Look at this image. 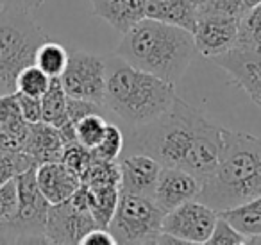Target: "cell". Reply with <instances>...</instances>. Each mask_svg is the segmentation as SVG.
Segmentation results:
<instances>
[{"mask_svg": "<svg viewBox=\"0 0 261 245\" xmlns=\"http://www.w3.org/2000/svg\"><path fill=\"white\" fill-rule=\"evenodd\" d=\"M48 40L31 11L8 6L0 13V95L16 93L18 74L34 65L36 51Z\"/></svg>", "mask_w": 261, "mask_h": 245, "instance_id": "cell-5", "label": "cell"}, {"mask_svg": "<svg viewBox=\"0 0 261 245\" xmlns=\"http://www.w3.org/2000/svg\"><path fill=\"white\" fill-rule=\"evenodd\" d=\"M81 245H116V240L108 227H95L84 234Z\"/></svg>", "mask_w": 261, "mask_h": 245, "instance_id": "cell-35", "label": "cell"}, {"mask_svg": "<svg viewBox=\"0 0 261 245\" xmlns=\"http://www.w3.org/2000/svg\"><path fill=\"white\" fill-rule=\"evenodd\" d=\"M93 113H100L106 115V109L102 104H97L93 101H86V99H75V97H68V118L73 124L79 122L81 118L88 115H93Z\"/></svg>", "mask_w": 261, "mask_h": 245, "instance_id": "cell-32", "label": "cell"}, {"mask_svg": "<svg viewBox=\"0 0 261 245\" xmlns=\"http://www.w3.org/2000/svg\"><path fill=\"white\" fill-rule=\"evenodd\" d=\"M200 11H217V13H224V15L242 18L249 9L245 6V0H211L210 4L200 9Z\"/></svg>", "mask_w": 261, "mask_h": 245, "instance_id": "cell-34", "label": "cell"}, {"mask_svg": "<svg viewBox=\"0 0 261 245\" xmlns=\"http://www.w3.org/2000/svg\"><path fill=\"white\" fill-rule=\"evenodd\" d=\"M6 8H8V4H6V0H0V13L4 11Z\"/></svg>", "mask_w": 261, "mask_h": 245, "instance_id": "cell-40", "label": "cell"}, {"mask_svg": "<svg viewBox=\"0 0 261 245\" xmlns=\"http://www.w3.org/2000/svg\"><path fill=\"white\" fill-rule=\"evenodd\" d=\"M88 209L98 227H108L116 211L120 199V186L113 184H86Z\"/></svg>", "mask_w": 261, "mask_h": 245, "instance_id": "cell-20", "label": "cell"}, {"mask_svg": "<svg viewBox=\"0 0 261 245\" xmlns=\"http://www.w3.org/2000/svg\"><path fill=\"white\" fill-rule=\"evenodd\" d=\"M36 183L48 204L65 202L81 186V177L68 170L61 161L41 163L36 168Z\"/></svg>", "mask_w": 261, "mask_h": 245, "instance_id": "cell-15", "label": "cell"}, {"mask_svg": "<svg viewBox=\"0 0 261 245\" xmlns=\"http://www.w3.org/2000/svg\"><path fill=\"white\" fill-rule=\"evenodd\" d=\"M120 168V191L147 195L154 199L156 184L161 174V165L143 152L123 151L118 158Z\"/></svg>", "mask_w": 261, "mask_h": 245, "instance_id": "cell-13", "label": "cell"}, {"mask_svg": "<svg viewBox=\"0 0 261 245\" xmlns=\"http://www.w3.org/2000/svg\"><path fill=\"white\" fill-rule=\"evenodd\" d=\"M0 243H11L8 231H6V227L2 226V224H0Z\"/></svg>", "mask_w": 261, "mask_h": 245, "instance_id": "cell-37", "label": "cell"}, {"mask_svg": "<svg viewBox=\"0 0 261 245\" xmlns=\"http://www.w3.org/2000/svg\"><path fill=\"white\" fill-rule=\"evenodd\" d=\"M81 183L84 184H113L120 186V168L118 159L116 161H106V159L93 158L91 165L81 177Z\"/></svg>", "mask_w": 261, "mask_h": 245, "instance_id": "cell-26", "label": "cell"}, {"mask_svg": "<svg viewBox=\"0 0 261 245\" xmlns=\"http://www.w3.org/2000/svg\"><path fill=\"white\" fill-rule=\"evenodd\" d=\"M29 168H38L34 159L23 151L18 152H0V184L15 179L18 174Z\"/></svg>", "mask_w": 261, "mask_h": 245, "instance_id": "cell-28", "label": "cell"}, {"mask_svg": "<svg viewBox=\"0 0 261 245\" xmlns=\"http://www.w3.org/2000/svg\"><path fill=\"white\" fill-rule=\"evenodd\" d=\"M210 61L220 66L261 109V51L234 47Z\"/></svg>", "mask_w": 261, "mask_h": 245, "instance_id": "cell-12", "label": "cell"}, {"mask_svg": "<svg viewBox=\"0 0 261 245\" xmlns=\"http://www.w3.org/2000/svg\"><path fill=\"white\" fill-rule=\"evenodd\" d=\"M18 97V106L22 116L27 124H36L43 120V109H41V99L40 97H31V95H23L16 91Z\"/></svg>", "mask_w": 261, "mask_h": 245, "instance_id": "cell-33", "label": "cell"}, {"mask_svg": "<svg viewBox=\"0 0 261 245\" xmlns=\"http://www.w3.org/2000/svg\"><path fill=\"white\" fill-rule=\"evenodd\" d=\"M202 179L177 166H163L154 191V201L165 213L199 197Z\"/></svg>", "mask_w": 261, "mask_h": 245, "instance_id": "cell-14", "label": "cell"}, {"mask_svg": "<svg viewBox=\"0 0 261 245\" xmlns=\"http://www.w3.org/2000/svg\"><path fill=\"white\" fill-rule=\"evenodd\" d=\"M190 2H192V4L195 6V8L200 11V9H202V8H206V6L210 4L211 0H190Z\"/></svg>", "mask_w": 261, "mask_h": 245, "instance_id": "cell-38", "label": "cell"}, {"mask_svg": "<svg viewBox=\"0 0 261 245\" xmlns=\"http://www.w3.org/2000/svg\"><path fill=\"white\" fill-rule=\"evenodd\" d=\"M47 0H6V4L9 8H18V9H25V11H34L40 6H43Z\"/></svg>", "mask_w": 261, "mask_h": 245, "instance_id": "cell-36", "label": "cell"}, {"mask_svg": "<svg viewBox=\"0 0 261 245\" xmlns=\"http://www.w3.org/2000/svg\"><path fill=\"white\" fill-rule=\"evenodd\" d=\"M18 209V188L16 179L0 184V224H6L16 215Z\"/></svg>", "mask_w": 261, "mask_h": 245, "instance_id": "cell-31", "label": "cell"}, {"mask_svg": "<svg viewBox=\"0 0 261 245\" xmlns=\"http://www.w3.org/2000/svg\"><path fill=\"white\" fill-rule=\"evenodd\" d=\"M222 143L224 127L175 97L161 116L129 131L123 151L143 152L163 166L185 168L204 181L217 166Z\"/></svg>", "mask_w": 261, "mask_h": 245, "instance_id": "cell-1", "label": "cell"}, {"mask_svg": "<svg viewBox=\"0 0 261 245\" xmlns=\"http://www.w3.org/2000/svg\"><path fill=\"white\" fill-rule=\"evenodd\" d=\"M97 222L93 220L88 209H81L72 201L52 204L47 213L45 222V238L47 243L73 245L79 243L91 229H95Z\"/></svg>", "mask_w": 261, "mask_h": 245, "instance_id": "cell-11", "label": "cell"}, {"mask_svg": "<svg viewBox=\"0 0 261 245\" xmlns=\"http://www.w3.org/2000/svg\"><path fill=\"white\" fill-rule=\"evenodd\" d=\"M65 140L59 134V129L47 122L29 124V133L23 141L22 151L34 159L36 165L48 161H61Z\"/></svg>", "mask_w": 261, "mask_h": 245, "instance_id": "cell-16", "label": "cell"}, {"mask_svg": "<svg viewBox=\"0 0 261 245\" xmlns=\"http://www.w3.org/2000/svg\"><path fill=\"white\" fill-rule=\"evenodd\" d=\"M217 218L218 211L193 199L165 213L161 231L177 238L181 243H207Z\"/></svg>", "mask_w": 261, "mask_h": 245, "instance_id": "cell-9", "label": "cell"}, {"mask_svg": "<svg viewBox=\"0 0 261 245\" xmlns=\"http://www.w3.org/2000/svg\"><path fill=\"white\" fill-rule=\"evenodd\" d=\"M104 109L125 126L140 127L161 116L175 101V84L129 65L118 56L106 59Z\"/></svg>", "mask_w": 261, "mask_h": 245, "instance_id": "cell-4", "label": "cell"}, {"mask_svg": "<svg viewBox=\"0 0 261 245\" xmlns=\"http://www.w3.org/2000/svg\"><path fill=\"white\" fill-rule=\"evenodd\" d=\"M115 54L143 72L177 84L192 65L197 47L190 31L145 16L123 33Z\"/></svg>", "mask_w": 261, "mask_h": 245, "instance_id": "cell-2", "label": "cell"}, {"mask_svg": "<svg viewBox=\"0 0 261 245\" xmlns=\"http://www.w3.org/2000/svg\"><path fill=\"white\" fill-rule=\"evenodd\" d=\"M41 109H43V122L54 127H63L72 122L68 118V95L61 84L59 77H52L50 86L41 97Z\"/></svg>", "mask_w": 261, "mask_h": 245, "instance_id": "cell-21", "label": "cell"}, {"mask_svg": "<svg viewBox=\"0 0 261 245\" xmlns=\"http://www.w3.org/2000/svg\"><path fill=\"white\" fill-rule=\"evenodd\" d=\"M15 179L18 188V209L16 215L2 226L8 231L11 243H47L45 222L50 204L36 183V168L25 170Z\"/></svg>", "mask_w": 261, "mask_h": 245, "instance_id": "cell-7", "label": "cell"}, {"mask_svg": "<svg viewBox=\"0 0 261 245\" xmlns=\"http://www.w3.org/2000/svg\"><path fill=\"white\" fill-rule=\"evenodd\" d=\"M240 18L217 11H199V20L193 29L197 52L211 59L236 47Z\"/></svg>", "mask_w": 261, "mask_h": 245, "instance_id": "cell-10", "label": "cell"}, {"mask_svg": "<svg viewBox=\"0 0 261 245\" xmlns=\"http://www.w3.org/2000/svg\"><path fill=\"white\" fill-rule=\"evenodd\" d=\"M106 126H108V120H106L104 115H100V113H93V115L84 116L79 122H75L77 141L83 143L84 147H88V149L97 147L98 141L104 136Z\"/></svg>", "mask_w": 261, "mask_h": 245, "instance_id": "cell-27", "label": "cell"}, {"mask_svg": "<svg viewBox=\"0 0 261 245\" xmlns=\"http://www.w3.org/2000/svg\"><path fill=\"white\" fill-rule=\"evenodd\" d=\"M147 18L177 26L193 33L199 9L190 0H147Z\"/></svg>", "mask_w": 261, "mask_h": 245, "instance_id": "cell-18", "label": "cell"}, {"mask_svg": "<svg viewBox=\"0 0 261 245\" xmlns=\"http://www.w3.org/2000/svg\"><path fill=\"white\" fill-rule=\"evenodd\" d=\"M125 147V136H123L122 129L115 124H109L106 126L104 136L98 141L97 147L91 149V154L93 158L106 159V161H116L120 158V154L123 152Z\"/></svg>", "mask_w": 261, "mask_h": 245, "instance_id": "cell-25", "label": "cell"}, {"mask_svg": "<svg viewBox=\"0 0 261 245\" xmlns=\"http://www.w3.org/2000/svg\"><path fill=\"white\" fill-rule=\"evenodd\" d=\"M68 51L58 41H45L40 48L36 51V58H34V65L40 66L47 76L59 77L65 72L66 65H68Z\"/></svg>", "mask_w": 261, "mask_h": 245, "instance_id": "cell-22", "label": "cell"}, {"mask_svg": "<svg viewBox=\"0 0 261 245\" xmlns=\"http://www.w3.org/2000/svg\"><path fill=\"white\" fill-rule=\"evenodd\" d=\"M218 215L224 216L247 240L254 236H261V195L247 202H242L238 206L222 209V211H218Z\"/></svg>", "mask_w": 261, "mask_h": 245, "instance_id": "cell-19", "label": "cell"}, {"mask_svg": "<svg viewBox=\"0 0 261 245\" xmlns=\"http://www.w3.org/2000/svg\"><path fill=\"white\" fill-rule=\"evenodd\" d=\"M52 77L47 76L40 66L29 65L18 74L16 79V91L23 95H31V97H43L45 91L50 86Z\"/></svg>", "mask_w": 261, "mask_h": 245, "instance_id": "cell-24", "label": "cell"}, {"mask_svg": "<svg viewBox=\"0 0 261 245\" xmlns=\"http://www.w3.org/2000/svg\"><path fill=\"white\" fill-rule=\"evenodd\" d=\"M247 238L240 231H236L224 216L218 215L215 229L211 233L207 245H245Z\"/></svg>", "mask_w": 261, "mask_h": 245, "instance_id": "cell-30", "label": "cell"}, {"mask_svg": "<svg viewBox=\"0 0 261 245\" xmlns=\"http://www.w3.org/2000/svg\"><path fill=\"white\" fill-rule=\"evenodd\" d=\"M95 15L118 33H127L147 16V0H91Z\"/></svg>", "mask_w": 261, "mask_h": 245, "instance_id": "cell-17", "label": "cell"}, {"mask_svg": "<svg viewBox=\"0 0 261 245\" xmlns=\"http://www.w3.org/2000/svg\"><path fill=\"white\" fill-rule=\"evenodd\" d=\"M236 47L249 48V51H261V4L250 8L240 18Z\"/></svg>", "mask_w": 261, "mask_h": 245, "instance_id": "cell-23", "label": "cell"}, {"mask_svg": "<svg viewBox=\"0 0 261 245\" xmlns=\"http://www.w3.org/2000/svg\"><path fill=\"white\" fill-rule=\"evenodd\" d=\"M106 59L97 54L77 51L70 54L65 72L59 76L68 97L86 99L104 106L106 95Z\"/></svg>", "mask_w": 261, "mask_h": 245, "instance_id": "cell-8", "label": "cell"}, {"mask_svg": "<svg viewBox=\"0 0 261 245\" xmlns=\"http://www.w3.org/2000/svg\"><path fill=\"white\" fill-rule=\"evenodd\" d=\"M165 211L152 197L120 191L118 206L108 229L116 243H152L161 231Z\"/></svg>", "mask_w": 261, "mask_h": 245, "instance_id": "cell-6", "label": "cell"}, {"mask_svg": "<svg viewBox=\"0 0 261 245\" xmlns=\"http://www.w3.org/2000/svg\"><path fill=\"white\" fill-rule=\"evenodd\" d=\"M261 195V138L225 129L218 163L202 181L199 201L215 211Z\"/></svg>", "mask_w": 261, "mask_h": 245, "instance_id": "cell-3", "label": "cell"}, {"mask_svg": "<svg viewBox=\"0 0 261 245\" xmlns=\"http://www.w3.org/2000/svg\"><path fill=\"white\" fill-rule=\"evenodd\" d=\"M257 4H261V0H245V6H247V9L254 8V6H257Z\"/></svg>", "mask_w": 261, "mask_h": 245, "instance_id": "cell-39", "label": "cell"}, {"mask_svg": "<svg viewBox=\"0 0 261 245\" xmlns=\"http://www.w3.org/2000/svg\"><path fill=\"white\" fill-rule=\"evenodd\" d=\"M93 161V154H91V149L84 147L79 141H70L65 143L63 149V156H61V163L66 166L68 170H72L75 176L83 177L84 172L88 170V166Z\"/></svg>", "mask_w": 261, "mask_h": 245, "instance_id": "cell-29", "label": "cell"}]
</instances>
